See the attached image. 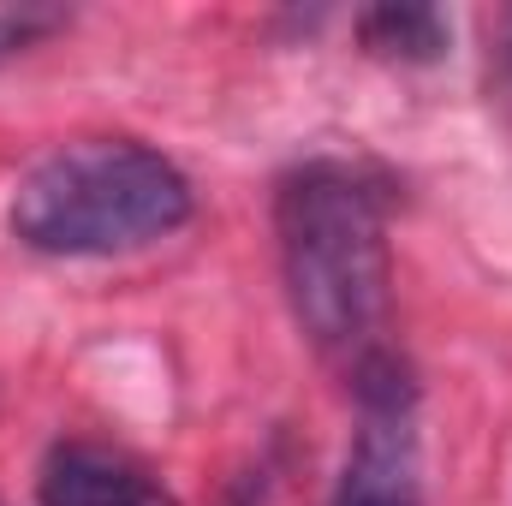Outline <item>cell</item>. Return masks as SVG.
Listing matches in <instances>:
<instances>
[{
  "label": "cell",
  "mask_w": 512,
  "mask_h": 506,
  "mask_svg": "<svg viewBox=\"0 0 512 506\" xmlns=\"http://www.w3.org/2000/svg\"><path fill=\"white\" fill-rule=\"evenodd\" d=\"M66 24V12H36V6H18V12H0V66H12L24 48H36L42 36H54Z\"/></svg>",
  "instance_id": "8992f818"
},
{
  "label": "cell",
  "mask_w": 512,
  "mask_h": 506,
  "mask_svg": "<svg viewBox=\"0 0 512 506\" xmlns=\"http://www.w3.org/2000/svg\"><path fill=\"white\" fill-rule=\"evenodd\" d=\"M352 393H358V441L334 483V506H423L411 370L393 352H376L370 364L352 370Z\"/></svg>",
  "instance_id": "3957f363"
},
{
  "label": "cell",
  "mask_w": 512,
  "mask_h": 506,
  "mask_svg": "<svg viewBox=\"0 0 512 506\" xmlns=\"http://www.w3.org/2000/svg\"><path fill=\"white\" fill-rule=\"evenodd\" d=\"M274 239L292 316L310 334V346L346 364V376L387 352L382 328L393 298V262L376 185L340 161L298 167L292 179H280Z\"/></svg>",
  "instance_id": "6da1fadb"
},
{
  "label": "cell",
  "mask_w": 512,
  "mask_h": 506,
  "mask_svg": "<svg viewBox=\"0 0 512 506\" xmlns=\"http://www.w3.org/2000/svg\"><path fill=\"white\" fill-rule=\"evenodd\" d=\"M489 96L512 102V12L489 18Z\"/></svg>",
  "instance_id": "52a82bcc"
},
{
  "label": "cell",
  "mask_w": 512,
  "mask_h": 506,
  "mask_svg": "<svg viewBox=\"0 0 512 506\" xmlns=\"http://www.w3.org/2000/svg\"><path fill=\"white\" fill-rule=\"evenodd\" d=\"M191 179L149 143L90 137L36 161L12 191V239L36 256H126L191 221Z\"/></svg>",
  "instance_id": "7a4b0ae2"
},
{
  "label": "cell",
  "mask_w": 512,
  "mask_h": 506,
  "mask_svg": "<svg viewBox=\"0 0 512 506\" xmlns=\"http://www.w3.org/2000/svg\"><path fill=\"white\" fill-rule=\"evenodd\" d=\"M358 42L376 60H399V66H429L447 54V24L429 6H376L358 18Z\"/></svg>",
  "instance_id": "5b68a950"
},
{
  "label": "cell",
  "mask_w": 512,
  "mask_h": 506,
  "mask_svg": "<svg viewBox=\"0 0 512 506\" xmlns=\"http://www.w3.org/2000/svg\"><path fill=\"white\" fill-rule=\"evenodd\" d=\"M36 501L42 506H173L137 459L102 447V441H60L42 459Z\"/></svg>",
  "instance_id": "277c9868"
}]
</instances>
